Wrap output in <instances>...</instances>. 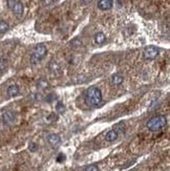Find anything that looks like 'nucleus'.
I'll list each match as a JSON object with an SVG mask.
<instances>
[{"label":"nucleus","instance_id":"8","mask_svg":"<svg viewBox=\"0 0 170 171\" xmlns=\"http://www.w3.org/2000/svg\"><path fill=\"white\" fill-rule=\"evenodd\" d=\"M19 92H20V89H19V86L18 85H11V86L7 87V90H6V94L9 97L13 98V97H16L19 95Z\"/></svg>","mask_w":170,"mask_h":171},{"label":"nucleus","instance_id":"9","mask_svg":"<svg viewBox=\"0 0 170 171\" xmlns=\"http://www.w3.org/2000/svg\"><path fill=\"white\" fill-rule=\"evenodd\" d=\"M47 141H48V143H50L51 146L56 147V146H58L59 144L61 143V138H60V136H59V134L54 133V134H51V136H48Z\"/></svg>","mask_w":170,"mask_h":171},{"label":"nucleus","instance_id":"12","mask_svg":"<svg viewBox=\"0 0 170 171\" xmlns=\"http://www.w3.org/2000/svg\"><path fill=\"white\" fill-rule=\"evenodd\" d=\"M50 69H51V72H53V74L55 75V76L61 75V67H60V65H59L57 62H55V61H51V62L50 63Z\"/></svg>","mask_w":170,"mask_h":171},{"label":"nucleus","instance_id":"19","mask_svg":"<svg viewBox=\"0 0 170 171\" xmlns=\"http://www.w3.org/2000/svg\"><path fill=\"white\" fill-rule=\"evenodd\" d=\"M85 171H99V168L96 165H90L85 168Z\"/></svg>","mask_w":170,"mask_h":171},{"label":"nucleus","instance_id":"7","mask_svg":"<svg viewBox=\"0 0 170 171\" xmlns=\"http://www.w3.org/2000/svg\"><path fill=\"white\" fill-rule=\"evenodd\" d=\"M98 8L101 11H108L112 8V0H99Z\"/></svg>","mask_w":170,"mask_h":171},{"label":"nucleus","instance_id":"17","mask_svg":"<svg viewBox=\"0 0 170 171\" xmlns=\"http://www.w3.org/2000/svg\"><path fill=\"white\" fill-rule=\"evenodd\" d=\"M70 44H71V46H73V47L78 48V47H81V46L83 45V43H82V41H81L79 38H76V39H74V40L71 41Z\"/></svg>","mask_w":170,"mask_h":171},{"label":"nucleus","instance_id":"4","mask_svg":"<svg viewBox=\"0 0 170 171\" xmlns=\"http://www.w3.org/2000/svg\"><path fill=\"white\" fill-rule=\"evenodd\" d=\"M159 56V48L156 46H148L144 50V57L147 60H153Z\"/></svg>","mask_w":170,"mask_h":171},{"label":"nucleus","instance_id":"11","mask_svg":"<svg viewBox=\"0 0 170 171\" xmlns=\"http://www.w3.org/2000/svg\"><path fill=\"white\" fill-rule=\"evenodd\" d=\"M118 138H119V132H118V130H115V129L108 131L106 133V136H105V140L107 142H115Z\"/></svg>","mask_w":170,"mask_h":171},{"label":"nucleus","instance_id":"18","mask_svg":"<svg viewBox=\"0 0 170 171\" xmlns=\"http://www.w3.org/2000/svg\"><path fill=\"white\" fill-rule=\"evenodd\" d=\"M56 109L59 113H63V112L65 111V106L63 105L62 102H58L57 105H56Z\"/></svg>","mask_w":170,"mask_h":171},{"label":"nucleus","instance_id":"5","mask_svg":"<svg viewBox=\"0 0 170 171\" xmlns=\"http://www.w3.org/2000/svg\"><path fill=\"white\" fill-rule=\"evenodd\" d=\"M15 119H16V114L12 110H6L2 114V120H3V123L6 125H12L15 122Z\"/></svg>","mask_w":170,"mask_h":171},{"label":"nucleus","instance_id":"1","mask_svg":"<svg viewBox=\"0 0 170 171\" xmlns=\"http://www.w3.org/2000/svg\"><path fill=\"white\" fill-rule=\"evenodd\" d=\"M102 102V91L96 86H92L86 89L85 103L89 106H98Z\"/></svg>","mask_w":170,"mask_h":171},{"label":"nucleus","instance_id":"22","mask_svg":"<svg viewBox=\"0 0 170 171\" xmlns=\"http://www.w3.org/2000/svg\"><path fill=\"white\" fill-rule=\"evenodd\" d=\"M64 158H65V156H64L63 154H60L58 156V158H57V161H58V162H61V161H63Z\"/></svg>","mask_w":170,"mask_h":171},{"label":"nucleus","instance_id":"14","mask_svg":"<svg viewBox=\"0 0 170 171\" xmlns=\"http://www.w3.org/2000/svg\"><path fill=\"white\" fill-rule=\"evenodd\" d=\"M7 66H9V61L6 58H1L0 59V72H6L7 69Z\"/></svg>","mask_w":170,"mask_h":171},{"label":"nucleus","instance_id":"6","mask_svg":"<svg viewBox=\"0 0 170 171\" xmlns=\"http://www.w3.org/2000/svg\"><path fill=\"white\" fill-rule=\"evenodd\" d=\"M12 11H13L15 16L20 18V17H22V15H23V11H24L23 4H22L20 1H17L13 6V8H12Z\"/></svg>","mask_w":170,"mask_h":171},{"label":"nucleus","instance_id":"16","mask_svg":"<svg viewBox=\"0 0 170 171\" xmlns=\"http://www.w3.org/2000/svg\"><path fill=\"white\" fill-rule=\"evenodd\" d=\"M37 86L41 89H45V88H47L48 87V82L44 79H41V80H39L38 83H37Z\"/></svg>","mask_w":170,"mask_h":171},{"label":"nucleus","instance_id":"3","mask_svg":"<svg viewBox=\"0 0 170 171\" xmlns=\"http://www.w3.org/2000/svg\"><path fill=\"white\" fill-rule=\"evenodd\" d=\"M46 53H47V50H46V46L44 44H39L36 46L35 50H34L33 55L31 57V63L32 64H38L41 60L45 57Z\"/></svg>","mask_w":170,"mask_h":171},{"label":"nucleus","instance_id":"21","mask_svg":"<svg viewBox=\"0 0 170 171\" xmlns=\"http://www.w3.org/2000/svg\"><path fill=\"white\" fill-rule=\"evenodd\" d=\"M17 1H18V0H7V3H9V6L12 9V8H13V6H14L15 3H16Z\"/></svg>","mask_w":170,"mask_h":171},{"label":"nucleus","instance_id":"15","mask_svg":"<svg viewBox=\"0 0 170 171\" xmlns=\"http://www.w3.org/2000/svg\"><path fill=\"white\" fill-rule=\"evenodd\" d=\"M9 25L6 21H0V33L1 34L6 33V32L9 31Z\"/></svg>","mask_w":170,"mask_h":171},{"label":"nucleus","instance_id":"2","mask_svg":"<svg viewBox=\"0 0 170 171\" xmlns=\"http://www.w3.org/2000/svg\"><path fill=\"white\" fill-rule=\"evenodd\" d=\"M167 125V119L164 116H156L151 118L147 123V128L152 132H157Z\"/></svg>","mask_w":170,"mask_h":171},{"label":"nucleus","instance_id":"13","mask_svg":"<svg viewBox=\"0 0 170 171\" xmlns=\"http://www.w3.org/2000/svg\"><path fill=\"white\" fill-rule=\"evenodd\" d=\"M106 41V37H105V35L103 33H97L95 35V43L98 45H102L104 44V42Z\"/></svg>","mask_w":170,"mask_h":171},{"label":"nucleus","instance_id":"10","mask_svg":"<svg viewBox=\"0 0 170 171\" xmlns=\"http://www.w3.org/2000/svg\"><path fill=\"white\" fill-rule=\"evenodd\" d=\"M110 81H111V84L113 86H119V85L122 84L123 81H124V78L120 74H115V75H112Z\"/></svg>","mask_w":170,"mask_h":171},{"label":"nucleus","instance_id":"20","mask_svg":"<svg viewBox=\"0 0 170 171\" xmlns=\"http://www.w3.org/2000/svg\"><path fill=\"white\" fill-rule=\"evenodd\" d=\"M28 147H29V150H31V151H36V149H37V145H36L35 143H31V144H29Z\"/></svg>","mask_w":170,"mask_h":171}]
</instances>
